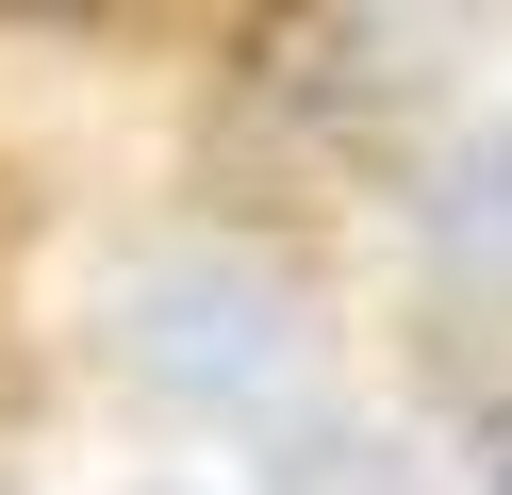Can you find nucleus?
I'll list each match as a JSON object with an SVG mask.
<instances>
[{
	"label": "nucleus",
	"mask_w": 512,
	"mask_h": 495,
	"mask_svg": "<svg viewBox=\"0 0 512 495\" xmlns=\"http://www.w3.org/2000/svg\"><path fill=\"white\" fill-rule=\"evenodd\" d=\"M265 495H430V479L364 413H265Z\"/></svg>",
	"instance_id": "20e7f679"
},
{
	"label": "nucleus",
	"mask_w": 512,
	"mask_h": 495,
	"mask_svg": "<svg viewBox=\"0 0 512 495\" xmlns=\"http://www.w3.org/2000/svg\"><path fill=\"white\" fill-rule=\"evenodd\" d=\"M446 83V33L413 0H265L248 17V99L314 132H397L413 99Z\"/></svg>",
	"instance_id": "f03ea898"
},
{
	"label": "nucleus",
	"mask_w": 512,
	"mask_h": 495,
	"mask_svg": "<svg viewBox=\"0 0 512 495\" xmlns=\"http://www.w3.org/2000/svg\"><path fill=\"white\" fill-rule=\"evenodd\" d=\"M0 17H34V33H67V17H100V0H0Z\"/></svg>",
	"instance_id": "423d86ee"
},
{
	"label": "nucleus",
	"mask_w": 512,
	"mask_h": 495,
	"mask_svg": "<svg viewBox=\"0 0 512 495\" xmlns=\"http://www.w3.org/2000/svg\"><path fill=\"white\" fill-rule=\"evenodd\" d=\"M413 231H430V264H446V281L512 297V116H479V132H446V149H430Z\"/></svg>",
	"instance_id": "7ed1b4c3"
},
{
	"label": "nucleus",
	"mask_w": 512,
	"mask_h": 495,
	"mask_svg": "<svg viewBox=\"0 0 512 495\" xmlns=\"http://www.w3.org/2000/svg\"><path fill=\"white\" fill-rule=\"evenodd\" d=\"M100 330H116V380L133 396L215 413V429H265V413L314 396V314H298V281L248 264V248H149V264H116Z\"/></svg>",
	"instance_id": "f257e3e1"
},
{
	"label": "nucleus",
	"mask_w": 512,
	"mask_h": 495,
	"mask_svg": "<svg viewBox=\"0 0 512 495\" xmlns=\"http://www.w3.org/2000/svg\"><path fill=\"white\" fill-rule=\"evenodd\" d=\"M479 495H512V413H479Z\"/></svg>",
	"instance_id": "39448f33"
},
{
	"label": "nucleus",
	"mask_w": 512,
	"mask_h": 495,
	"mask_svg": "<svg viewBox=\"0 0 512 495\" xmlns=\"http://www.w3.org/2000/svg\"><path fill=\"white\" fill-rule=\"evenodd\" d=\"M0 446H17V363H0Z\"/></svg>",
	"instance_id": "0eeeda50"
}]
</instances>
